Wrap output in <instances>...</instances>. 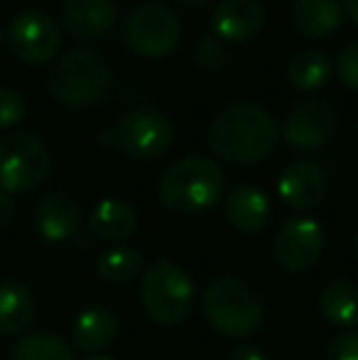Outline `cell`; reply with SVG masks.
I'll use <instances>...</instances> for the list:
<instances>
[{"label":"cell","mask_w":358,"mask_h":360,"mask_svg":"<svg viewBox=\"0 0 358 360\" xmlns=\"http://www.w3.org/2000/svg\"><path fill=\"white\" fill-rule=\"evenodd\" d=\"M0 39H3V34H0Z\"/></svg>","instance_id":"cell-36"},{"label":"cell","mask_w":358,"mask_h":360,"mask_svg":"<svg viewBox=\"0 0 358 360\" xmlns=\"http://www.w3.org/2000/svg\"><path fill=\"white\" fill-rule=\"evenodd\" d=\"M37 304L27 287L18 282L0 285V336H18L34 321Z\"/></svg>","instance_id":"cell-18"},{"label":"cell","mask_w":358,"mask_h":360,"mask_svg":"<svg viewBox=\"0 0 358 360\" xmlns=\"http://www.w3.org/2000/svg\"><path fill=\"white\" fill-rule=\"evenodd\" d=\"M125 42L145 57H165L179 44L181 22L172 8L162 3H145L125 18Z\"/></svg>","instance_id":"cell-7"},{"label":"cell","mask_w":358,"mask_h":360,"mask_svg":"<svg viewBox=\"0 0 358 360\" xmlns=\"http://www.w3.org/2000/svg\"><path fill=\"white\" fill-rule=\"evenodd\" d=\"M87 360H110V358H103V356H94V358H87Z\"/></svg>","instance_id":"cell-33"},{"label":"cell","mask_w":358,"mask_h":360,"mask_svg":"<svg viewBox=\"0 0 358 360\" xmlns=\"http://www.w3.org/2000/svg\"><path fill=\"white\" fill-rule=\"evenodd\" d=\"M356 128H358V118H356Z\"/></svg>","instance_id":"cell-35"},{"label":"cell","mask_w":358,"mask_h":360,"mask_svg":"<svg viewBox=\"0 0 358 360\" xmlns=\"http://www.w3.org/2000/svg\"><path fill=\"white\" fill-rule=\"evenodd\" d=\"M15 221H18V206H15L13 196L0 191V231H8Z\"/></svg>","instance_id":"cell-29"},{"label":"cell","mask_w":358,"mask_h":360,"mask_svg":"<svg viewBox=\"0 0 358 360\" xmlns=\"http://www.w3.org/2000/svg\"><path fill=\"white\" fill-rule=\"evenodd\" d=\"M356 262H358V240H356Z\"/></svg>","instance_id":"cell-34"},{"label":"cell","mask_w":358,"mask_h":360,"mask_svg":"<svg viewBox=\"0 0 358 360\" xmlns=\"http://www.w3.org/2000/svg\"><path fill=\"white\" fill-rule=\"evenodd\" d=\"M10 360H74L72 348L57 333H30L13 346Z\"/></svg>","instance_id":"cell-23"},{"label":"cell","mask_w":358,"mask_h":360,"mask_svg":"<svg viewBox=\"0 0 358 360\" xmlns=\"http://www.w3.org/2000/svg\"><path fill=\"white\" fill-rule=\"evenodd\" d=\"M204 316L221 336L245 338L258 331L263 321V304L255 289L238 277H219L204 292Z\"/></svg>","instance_id":"cell-3"},{"label":"cell","mask_w":358,"mask_h":360,"mask_svg":"<svg viewBox=\"0 0 358 360\" xmlns=\"http://www.w3.org/2000/svg\"><path fill=\"white\" fill-rule=\"evenodd\" d=\"M226 360H265L263 353L253 346H238L226 356Z\"/></svg>","instance_id":"cell-30"},{"label":"cell","mask_w":358,"mask_h":360,"mask_svg":"<svg viewBox=\"0 0 358 360\" xmlns=\"http://www.w3.org/2000/svg\"><path fill=\"white\" fill-rule=\"evenodd\" d=\"M277 191H280L282 201L292 209H314L317 204H321L326 191V176L321 172L319 165L309 160L292 162L285 172L280 174L277 181Z\"/></svg>","instance_id":"cell-12"},{"label":"cell","mask_w":358,"mask_h":360,"mask_svg":"<svg viewBox=\"0 0 358 360\" xmlns=\"http://www.w3.org/2000/svg\"><path fill=\"white\" fill-rule=\"evenodd\" d=\"M145 257L133 248H113L98 257V275L110 285H128L143 272Z\"/></svg>","instance_id":"cell-24"},{"label":"cell","mask_w":358,"mask_h":360,"mask_svg":"<svg viewBox=\"0 0 358 360\" xmlns=\"http://www.w3.org/2000/svg\"><path fill=\"white\" fill-rule=\"evenodd\" d=\"M10 49L27 64H42L57 54L62 37L59 27L42 10H23L8 27Z\"/></svg>","instance_id":"cell-9"},{"label":"cell","mask_w":358,"mask_h":360,"mask_svg":"<svg viewBox=\"0 0 358 360\" xmlns=\"http://www.w3.org/2000/svg\"><path fill=\"white\" fill-rule=\"evenodd\" d=\"M62 18L72 34L82 39H98L113 27L115 3L113 0H64Z\"/></svg>","instance_id":"cell-14"},{"label":"cell","mask_w":358,"mask_h":360,"mask_svg":"<svg viewBox=\"0 0 358 360\" xmlns=\"http://www.w3.org/2000/svg\"><path fill=\"white\" fill-rule=\"evenodd\" d=\"M226 216L234 228L243 233H255L268 223L270 201L258 186H238L226 199Z\"/></svg>","instance_id":"cell-16"},{"label":"cell","mask_w":358,"mask_h":360,"mask_svg":"<svg viewBox=\"0 0 358 360\" xmlns=\"http://www.w3.org/2000/svg\"><path fill=\"white\" fill-rule=\"evenodd\" d=\"M196 59H199L201 67L206 69H219L221 64L226 62V49L221 47L216 39L204 37L199 44H196Z\"/></svg>","instance_id":"cell-28"},{"label":"cell","mask_w":358,"mask_h":360,"mask_svg":"<svg viewBox=\"0 0 358 360\" xmlns=\"http://www.w3.org/2000/svg\"><path fill=\"white\" fill-rule=\"evenodd\" d=\"M336 67H339V76L349 89L358 91V42L346 44L339 52L336 59Z\"/></svg>","instance_id":"cell-26"},{"label":"cell","mask_w":358,"mask_h":360,"mask_svg":"<svg viewBox=\"0 0 358 360\" xmlns=\"http://www.w3.org/2000/svg\"><path fill=\"white\" fill-rule=\"evenodd\" d=\"M263 25L265 8L260 0H221L214 10V30L226 39H250Z\"/></svg>","instance_id":"cell-15"},{"label":"cell","mask_w":358,"mask_h":360,"mask_svg":"<svg viewBox=\"0 0 358 360\" xmlns=\"http://www.w3.org/2000/svg\"><path fill=\"white\" fill-rule=\"evenodd\" d=\"M179 3H186V5H201V3H206V0H179Z\"/></svg>","instance_id":"cell-32"},{"label":"cell","mask_w":358,"mask_h":360,"mask_svg":"<svg viewBox=\"0 0 358 360\" xmlns=\"http://www.w3.org/2000/svg\"><path fill=\"white\" fill-rule=\"evenodd\" d=\"M25 115V101L18 91L0 89V133L10 130Z\"/></svg>","instance_id":"cell-25"},{"label":"cell","mask_w":358,"mask_h":360,"mask_svg":"<svg viewBox=\"0 0 358 360\" xmlns=\"http://www.w3.org/2000/svg\"><path fill=\"white\" fill-rule=\"evenodd\" d=\"M224 172L206 157H181L160 176V201L174 214H199L224 194Z\"/></svg>","instance_id":"cell-2"},{"label":"cell","mask_w":358,"mask_h":360,"mask_svg":"<svg viewBox=\"0 0 358 360\" xmlns=\"http://www.w3.org/2000/svg\"><path fill=\"white\" fill-rule=\"evenodd\" d=\"M324 250V233L314 218H287L275 238V257L290 272H305L317 265Z\"/></svg>","instance_id":"cell-10"},{"label":"cell","mask_w":358,"mask_h":360,"mask_svg":"<svg viewBox=\"0 0 358 360\" xmlns=\"http://www.w3.org/2000/svg\"><path fill=\"white\" fill-rule=\"evenodd\" d=\"M324 360H358V331H349L336 336L326 346Z\"/></svg>","instance_id":"cell-27"},{"label":"cell","mask_w":358,"mask_h":360,"mask_svg":"<svg viewBox=\"0 0 358 360\" xmlns=\"http://www.w3.org/2000/svg\"><path fill=\"white\" fill-rule=\"evenodd\" d=\"M344 20L339 0H295L292 5V22L300 32L321 37L334 32Z\"/></svg>","instance_id":"cell-20"},{"label":"cell","mask_w":358,"mask_h":360,"mask_svg":"<svg viewBox=\"0 0 358 360\" xmlns=\"http://www.w3.org/2000/svg\"><path fill=\"white\" fill-rule=\"evenodd\" d=\"M113 143L130 157L153 160L170 150L174 138L172 123L155 108H133L120 115L110 130Z\"/></svg>","instance_id":"cell-8"},{"label":"cell","mask_w":358,"mask_h":360,"mask_svg":"<svg viewBox=\"0 0 358 360\" xmlns=\"http://www.w3.org/2000/svg\"><path fill=\"white\" fill-rule=\"evenodd\" d=\"M280 130L263 105L238 101L221 110L211 123V147L219 157L236 165H253L268 157L277 145Z\"/></svg>","instance_id":"cell-1"},{"label":"cell","mask_w":358,"mask_h":360,"mask_svg":"<svg viewBox=\"0 0 358 360\" xmlns=\"http://www.w3.org/2000/svg\"><path fill=\"white\" fill-rule=\"evenodd\" d=\"M140 299L155 323L174 326L189 316L194 287L179 265L167 257H160L145 270L140 280Z\"/></svg>","instance_id":"cell-5"},{"label":"cell","mask_w":358,"mask_h":360,"mask_svg":"<svg viewBox=\"0 0 358 360\" xmlns=\"http://www.w3.org/2000/svg\"><path fill=\"white\" fill-rule=\"evenodd\" d=\"M329 74H331V62L319 49H307V52L295 54L290 59V64H287V76L302 91L319 89L321 84H326Z\"/></svg>","instance_id":"cell-22"},{"label":"cell","mask_w":358,"mask_h":360,"mask_svg":"<svg viewBox=\"0 0 358 360\" xmlns=\"http://www.w3.org/2000/svg\"><path fill=\"white\" fill-rule=\"evenodd\" d=\"M138 226V214L130 204L120 199H103L89 216V228L101 240L118 243L133 236Z\"/></svg>","instance_id":"cell-17"},{"label":"cell","mask_w":358,"mask_h":360,"mask_svg":"<svg viewBox=\"0 0 358 360\" xmlns=\"http://www.w3.org/2000/svg\"><path fill=\"white\" fill-rule=\"evenodd\" d=\"M344 8H346V13L354 18V22L358 25V0H344Z\"/></svg>","instance_id":"cell-31"},{"label":"cell","mask_w":358,"mask_h":360,"mask_svg":"<svg viewBox=\"0 0 358 360\" xmlns=\"http://www.w3.org/2000/svg\"><path fill=\"white\" fill-rule=\"evenodd\" d=\"M319 309L334 326H356L358 323V287L349 280L329 282L319 294Z\"/></svg>","instance_id":"cell-21"},{"label":"cell","mask_w":358,"mask_h":360,"mask_svg":"<svg viewBox=\"0 0 358 360\" xmlns=\"http://www.w3.org/2000/svg\"><path fill=\"white\" fill-rule=\"evenodd\" d=\"M287 143L295 147L314 150L329 143L336 133V108L329 98H307L297 103L285 118Z\"/></svg>","instance_id":"cell-11"},{"label":"cell","mask_w":358,"mask_h":360,"mask_svg":"<svg viewBox=\"0 0 358 360\" xmlns=\"http://www.w3.org/2000/svg\"><path fill=\"white\" fill-rule=\"evenodd\" d=\"M118 333V319L113 311L103 307H91L87 311L79 314L77 323H74V346L84 353H96L110 346V341Z\"/></svg>","instance_id":"cell-19"},{"label":"cell","mask_w":358,"mask_h":360,"mask_svg":"<svg viewBox=\"0 0 358 360\" xmlns=\"http://www.w3.org/2000/svg\"><path fill=\"white\" fill-rule=\"evenodd\" d=\"M110 67L91 49H72L54 62L47 74V91L64 105H89L110 89Z\"/></svg>","instance_id":"cell-4"},{"label":"cell","mask_w":358,"mask_h":360,"mask_svg":"<svg viewBox=\"0 0 358 360\" xmlns=\"http://www.w3.org/2000/svg\"><path fill=\"white\" fill-rule=\"evenodd\" d=\"M34 226L39 236L49 243H62L72 238L82 226V209L67 194H47L34 209Z\"/></svg>","instance_id":"cell-13"},{"label":"cell","mask_w":358,"mask_h":360,"mask_svg":"<svg viewBox=\"0 0 358 360\" xmlns=\"http://www.w3.org/2000/svg\"><path fill=\"white\" fill-rule=\"evenodd\" d=\"M47 145L34 133H3L0 135V191L20 194L39 186L49 174Z\"/></svg>","instance_id":"cell-6"}]
</instances>
